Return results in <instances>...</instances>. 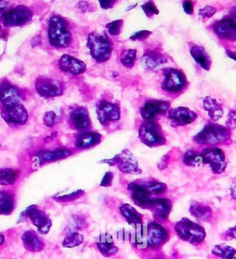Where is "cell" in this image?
Segmentation results:
<instances>
[{
    "label": "cell",
    "mask_w": 236,
    "mask_h": 259,
    "mask_svg": "<svg viewBox=\"0 0 236 259\" xmlns=\"http://www.w3.org/2000/svg\"><path fill=\"white\" fill-rule=\"evenodd\" d=\"M49 42L57 49H66L71 46L73 34L69 22L65 18L56 15L49 21L47 30Z\"/></svg>",
    "instance_id": "1"
},
{
    "label": "cell",
    "mask_w": 236,
    "mask_h": 259,
    "mask_svg": "<svg viewBox=\"0 0 236 259\" xmlns=\"http://www.w3.org/2000/svg\"><path fill=\"white\" fill-rule=\"evenodd\" d=\"M87 47L93 60L98 64H102L111 58L113 42L105 32L93 31L87 37Z\"/></svg>",
    "instance_id": "2"
},
{
    "label": "cell",
    "mask_w": 236,
    "mask_h": 259,
    "mask_svg": "<svg viewBox=\"0 0 236 259\" xmlns=\"http://www.w3.org/2000/svg\"><path fill=\"white\" fill-rule=\"evenodd\" d=\"M231 138V130L221 125L211 123L204 126L201 132L193 137V141L199 145L216 147L218 145L226 144Z\"/></svg>",
    "instance_id": "3"
},
{
    "label": "cell",
    "mask_w": 236,
    "mask_h": 259,
    "mask_svg": "<svg viewBox=\"0 0 236 259\" xmlns=\"http://www.w3.org/2000/svg\"><path fill=\"white\" fill-rule=\"evenodd\" d=\"M161 70L164 78L161 89L165 94L174 98L187 89V78L182 70L174 67L163 68Z\"/></svg>",
    "instance_id": "4"
},
{
    "label": "cell",
    "mask_w": 236,
    "mask_h": 259,
    "mask_svg": "<svg viewBox=\"0 0 236 259\" xmlns=\"http://www.w3.org/2000/svg\"><path fill=\"white\" fill-rule=\"evenodd\" d=\"M174 230L180 239L194 246L202 244L207 237L206 231L203 226L186 217L176 223Z\"/></svg>",
    "instance_id": "5"
},
{
    "label": "cell",
    "mask_w": 236,
    "mask_h": 259,
    "mask_svg": "<svg viewBox=\"0 0 236 259\" xmlns=\"http://www.w3.org/2000/svg\"><path fill=\"white\" fill-rule=\"evenodd\" d=\"M138 135L141 142L149 148L165 146L167 142L161 125L157 121H144L139 128Z\"/></svg>",
    "instance_id": "6"
},
{
    "label": "cell",
    "mask_w": 236,
    "mask_h": 259,
    "mask_svg": "<svg viewBox=\"0 0 236 259\" xmlns=\"http://www.w3.org/2000/svg\"><path fill=\"white\" fill-rule=\"evenodd\" d=\"M97 117L102 126L109 127L121 119V109L117 102L100 99L96 104Z\"/></svg>",
    "instance_id": "7"
},
{
    "label": "cell",
    "mask_w": 236,
    "mask_h": 259,
    "mask_svg": "<svg viewBox=\"0 0 236 259\" xmlns=\"http://www.w3.org/2000/svg\"><path fill=\"white\" fill-rule=\"evenodd\" d=\"M101 163H105L117 168L125 174L139 175L142 170L139 167L138 160L129 150L125 149L115 155L113 159L103 160Z\"/></svg>",
    "instance_id": "8"
},
{
    "label": "cell",
    "mask_w": 236,
    "mask_h": 259,
    "mask_svg": "<svg viewBox=\"0 0 236 259\" xmlns=\"http://www.w3.org/2000/svg\"><path fill=\"white\" fill-rule=\"evenodd\" d=\"M170 108L171 102L169 101L148 99L140 106V113L144 121H156L167 115Z\"/></svg>",
    "instance_id": "9"
},
{
    "label": "cell",
    "mask_w": 236,
    "mask_h": 259,
    "mask_svg": "<svg viewBox=\"0 0 236 259\" xmlns=\"http://www.w3.org/2000/svg\"><path fill=\"white\" fill-rule=\"evenodd\" d=\"M203 163L209 165L215 175L223 173L227 166L225 154L218 147H207L201 152Z\"/></svg>",
    "instance_id": "10"
},
{
    "label": "cell",
    "mask_w": 236,
    "mask_h": 259,
    "mask_svg": "<svg viewBox=\"0 0 236 259\" xmlns=\"http://www.w3.org/2000/svg\"><path fill=\"white\" fill-rule=\"evenodd\" d=\"M35 87L38 94L46 99L62 96L65 91V84L62 81L51 77L37 78Z\"/></svg>",
    "instance_id": "11"
},
{
    "label": "cell",
    "mask_w": 236,
    "mask_h": 259,
    "mask_svg": "<svg viewBox=\"0 0 236 259\" xmlns=\"http://www.w3.org/2000/svg\"><path fill=\"white\" fill-rule=\"evenodd\" d=\"M23 217L28 219L30 222L37 228L39 233L47 234L50 231L52 222L49 215L40 208L37 205H30L22 213Z\"/></svg>",
    "instance_id": "12"
},
{
    "label": "cell",
    "mask_w": 236,
    "mask_h": 259,
    "mask_svg": "<svg viewBox=\"0 0 236 259\" xmlns=\"http://www.w3.org/2000/svg\"><path fill=\"white\" fill-rule=\"evenodd\" d=\"M68 124L70 128L77 133L91 131L92 121L88 109L85 106H77L70 112Z\"/></svg>",
    "instance_id": "13"
},
{
    "label": "cell",
    "mask_w": 236,
    "mask_h": 259,
    "mask_svg": "<svg viewBox=\"0 0 236 259\" xmlns=\"http://www.w3.org/2000/svg\"><path fill=\"white\" fill-rule=\"evenodd\" d=\"M4 24L8 27L24 25L33 18V13L25 6H18L6 11L3 14Z\"/></svg>",
    "instance_id": "14"
},
{
    "label": "cell",
    "mask_w": 236,
    "mask_h": 259,
    "mask_svg": "<svg viewBox=\"0 0 236 259\" xmlns=\"http://www.w3.org/2000/svg\"><path fill=\"white\" fill-rule=\"evenodd\" d=\"M148 247L153 250H159L169 239V232L166 228L156 222L147 225Z\"/></svg>",
    "instance_id": "15"
},
{
    "label": "cell",
    "mask_w": 236,
    "mask_h": 259,
    "mask_svg": "<svg viewBox=\"0 0 236 259\" xmlns=\"http://www.w3.org/2000/svg\"><path fill=\"white\" fill-rule=\"evenodd\" d=\"M167 119L174 127L185 126L191 124L198 118L196 112L186 107L170 108L167 114Z\"/></svg>",
    "instance_id": "16"
},
{
    "label": "cell",
    "mask_w": 236,
    "mask_h": 259,
    "mask_svg": "<svg viewBox=\"0 0 236 259\" xmlns=\"http://www.w3.org/2000/svg\"><path fill=\"white\" fill-rule=\"evenodd\" d=\"M23 95L21 91L11 83L4 81L0 84V102L4 108L21 104Z\"/></svg>",
    "instance_id": "17"
},
{
    "label": "cell",
    "mask_w": 236,
    "mask_h": 259,
    "mask_svg": "<svg viewBox=\"0 0 236 259\" xmlns=\"http://www.w3.org/2000/svg\"><path fill=\"white\" fill-rule=\"evenodd\" d=\"M58 67L64 73L73 76L81 75L87 70V64L83 61L70 55H63L58 62Z\"/></svg>",
    "instance_id": "18"
},
{
    "label": "cell",
    "mask_w": 236,
    "mask_h": 259,
    "mask_svg": "<svg viewBox=\"0 0 236 259\" xmlns=\"http://www.w3.org/2000/svg\"><path fill=\"white\" fill-rule=\"evenodd\" d=\"M212 28L220 39L236 41V22L229 16L214 23Z\"/></svg>",
    "instance_id": "19"
},
{
    "label": "cell",
    "mask_w": 236,
    "mask_h": 259,
    "mask_svg": "<svg viewBox=\"0 0 236 259\" xmlns=\"http://www.w3.org/2000/svg\"><path fill=\"white\" fill-rule=\"evenodd\" d=\"M2 117L7 123L19 125L25 124L28 119L27 110L22 104L4 108Z\"/></svg>",
    "instance_id": "20"
},
{
    "label": "cell",
    "mask_w": 236,
    "mask_h": 259,
    "mask_svg": "<svg viewBox=\"0 0 236 259\" xmlns=\"http://www.w3.org/2000/svg\"><path fill=\"white\" fill-rule=\"evenodd\" d=\"M102 135L98 132L89 131L77 133L74 136V145L77 149L87 150L98 146L102 142Z\"/></svg>",
    "instance_id": "21"
},
{
    "label": "cell",
    "mask_w": 236,
    "mask_h": 259,
    "mask_svg": "<svg viewBox=\"0 0 236 259\" xmlns=\"http://www.w3.org/2000/svg\"><path fill=\"white\" fill-rule=\"evenodd\" d=\"M128 189L132 191L131 199L135 204L142 209H151L154 198L144 191L138 182H131L128 185Z\"/></svg>",
    "instance_id": "22"
},
{
    "label": "cell",
    "mask_w": 236,
    "mask_h": 259,
    "mask_svg": "<svg viewBox=\"0 0 236 259\" xmlns=\"http://www.w3.org/2000/svg\"><path fill=\"white\" fill-rule=\"evenodd\" d=\"M73 155V151L66 148H61L58 149L43 151L38 153L35 157V162L38 165L45 164L66 159Z\"/></svg>",
    "instance_id": "23"
},
{
    "label": "cell",
    "mask_w": 236,
    "mask_h": 259,
    "mask_svg": "<svg viewBox=\"0 0 236 259\" xmlns=\"http://www.w3.org/2000/svg\"><path fill=\"white\" fill-rule=\"evenodd\" d=\"M172 209V202L166 198H154L150 210L153 212L154 219L158 222H166Z\"/></svg>",
    "instance_id": "24"
},
{
    "label": "cell",
    "mask_w": 236,
    "mask_h": 259,
    "mask_svg": "<svg viewBox=\"0 0 236 259\" xmlns=\"http://www.w3.org/2000/svg\"><path fill=\"white\" fill-rule=\"evenodd\" d=\"M142 59L145 67L150 70L161 68V66L167 61L166 55L164 54L163 51L158 49L146 50Z\"/></svg>",
    "instance_id": "25"
},
{
    "label": "cell",
    "mask_w": 236,
    "mask_h": 259,
    "mask_svg": "<svg viewBox=\"0 0 236 259\" xmlns=\"http://www.w3.org/2000/svg\"><path fill=\"white\" fill-rule=\"evenodd\" d=\"M189 51L192 58L205 70L211 69L212 60L210 55L203 46L189 43Z\"/></svg>",
    "instance_id": "26"
},
{
    "label": "cell",
    "mask_w": 236,
    "mask_h": 259,
    "mask_svg": "<svg viewBox=\"0 0 236 259\" xmlns=\"http://www.w3.org/2000/svg\"><path fill=\"white\" fill-rule=\"evenodd\" d=\"M96 244L102 256L110 257L115 255L119 249L114 244L113 237L108 233L100 234L96 239Z\"/></svg>",
    "instance_id": "27"
},
{
    "label": "cell",
    "mask_w": 236,
    "mask_h": 259,
    "mask_svg": "<svg viewBox=\"0 0 236 259\" xmlns=\"http://www.w3.org/2000/svg\"><path fill=\"white\" fill-rule=\"evenodd\" d=\"M22 241L25 249L31 252H41L45 247L43 240L33 230L24 232L22 236Z\"/></svg>",
    "instance_id": "28"
},
{
    "label": "cell",
    "mask_w": 236,
    "mask_h": 259,
    "mask_svg": "<svg viewBox=\"0 0 236 259\" xmlns=\"http://www.w3.org/2000/svg\"><path fill=\"white\" fill-rule=\"evenodd\" d=\"M203 104L204 109L206 110L209 117L213 121H218L223 117V108L221 104L215 99L206 97L204 99Z\"/></svg>",
    "instance_id": "29"
},
{
    "label": "cell",
    "mask_w": 236,
    "mask_h": 259,
    "mask_svg": "<svg viewBox=\"0 0 236 259\" xmlns=\"http://www.w3.org/2000/svg\"><path fill=\"white\" fill-rule=\"evenodd\" d=\"M120 211L122 216L125 219L130 226L136 228V226L142 224L143 222V215L139 212L131 205L125 203L120 207Z\"/></svg>",
    "instance_id": "30"
},
{
    "label": "cell",
    "mask_w": 236,
    "mask_h": 259,
    "mask_svg": "<svg viewBox=\"0 0 236 259\" xmlns=\"http://www.w3.org/2000/svg\"><path fill=\"white\" fill-rule=\"evenodd\" d=\"M189 212L196 220L202 222L210 220L213 214V210L210 206L194 201L190 205Z\"/></svg>",
    "instance_id": "31"
},
{
    "label": "cell",
    "mask_w": 236,
    "mask_h": 259,
    "mask_svg": "<svg viewBox=\"0 0 236 259\" xmlns=\"http://www.w3.org/2000/svg\"><path fill=\"white\" fill-rule=\"evenodd\" d=\"M136 231L131 235V242L138 249H144L148 247L147 226L140 224L135 228Z\"/></svg>",
    "instance_id": "32"
},
{
    "label": "cell",
    "mask_w": 236,
    "mask_h": 259,
    "mask_svg": "<svg viewBox=\"0 0 236 259\" xmlns=\"http://www.w3.org/2000/svg\"><path fill=\"white\" fill-rule=\"evenodd\" d=\"M138 183L144 191L151 195H161L165 194L168 190L166 184L154 180L140 181Z\"/></svg>",
    "instance_id": "33"
},
{
    "label": "cell",
    "mask_w": 236,
    "mask_h": 259,
    "mask_svg": "<svg viewBox=\"0 0 236 259\" xmlns=\"http://www.w3.org/2000/svg\"><path fill=\"white\" fill-rule=\"evenodd\" d=\"M15 207V196L9 191H0V215L12 214Z\"/></svg>",
    "instance_id": "34"
},
{
    "label": "cell",
    "mask_w": 236,
    "mask_h": 259,
    "mask_svg": "<svg viewBox=\"0 0 236 259\" xmlns=\"http://www.w3.org/2000/svg\"><path fill=\"white\" fill-rule=\"evenodd\" d=\"M212 254L220 259H236V249L225 244L216 245L213 247Z\"/></svg>",
    "instance_id": "35"
},
{
    "label": "cell",
    "mask_w": 236,
    "mask_h": 259,
    "mask_svg": "<svg viewBox=\"0 0 236 259\" xmlns=\"http://www.w3.org/2000/svg\"><path fill=\"white\" fill-rule=\"evenodd\" d=\"M18 172L12 168L0 169V185L4 186H12L16 182Z\"/></svg>",
    "instance_id": "36"
},
{
    "label": "cell",
    "mask_w": 236,
    "mask_h": 259,
    "mask_svg": "<svg viewBox=\"0 0 236 259\" xmlns=\"http://www.w3.org/2000/svg\"><path fill=\"white\" fill-rule=\"evenodd\" d=\"M136 49H127V50L122 51L120 55V61L121 64L127 68H132L136 64Z\"/></svg>",
    "instance_id": "37"
},
{
    "label": "cell",
    "mask_w": 236,
    "mask_h": 259,
    "mask_svg": "<svg viewBox=\"0 0 236 259\" xmlns=\"http://www.w3.org/2000/svg\"><path fill=\"white\" fill-rule=\"evenodd\" d=\"M84 242V236L77 232H70L62 242V246L66 248H73L79 246Z\"/></svg>",
    "instance_id": "38"
},
{
    "label": "cell",
    "mask_w": 236,
    "mask_h": 259,
    "mask_svg": "<svg viewBox=\"0 0 236 259\" xmlns=\"http://www.w3.org/2000/svg\"><path fill=\"white\" fill-rule=\"evenodd\" d=\"M183 162L187 166H200L203 163L201 154L195 150H188L184 155Z\"/></svg>",
    "instance_id": "39"
},
{
    "label": "cell",
    "mask_w": 236,
    "mask_h": 259,
    "mask_svg": "<svg viewBox=\"0 0 236 259\" xmlns=\"http://www.w3.org/2000/svg\"><path fill=\"white\" fill-rule=\"evenodd\" d=\"M85 192L82 190H77L75 192H72L71 193L63 194V195L56 196L54 197V199L58 202H62V203H66V202H70L75 201V200L79 199L82 196L84 195Z\"/></svg>",
    "instance_id": "40"
},
{
    "label": "cell",
    "mask_w": 236,
    "mask_h": 259,
    "mask_svg": "<svg viewBox=\"0 0 236 259\" xmlns=\"http://www.w3.org/2000/svg\"><path fill=\"white\" fill-rule=\"evenodd\" d=\"M123 25L124 21L117 20L108 23L106 24V28H107L108 34L112 36H117L121 34Z\"/></svg>",
    "instance_id": "41"
},
{
    "label": "cell",
    "mask_w": 236,
    "mask_h": 259,
    "mask_svg": "<svg viewBox=\"0 0 236 259\" xmlns=\"http://www.w3.org/2000/svg\"><path fill=\"white\" fill-rule=\"evenodd\" d=\"M141 8L148 18H153V15L159 14V10L158 9L157 6L153 1L146 2L144 5L141 6Z\"/></svg>",
    "instance_id": "42"
},
{
    "label": "cell",
    "mask_w": 236,
    "mask_h": 259,
    "mask_svg": "<svg viewBox=\"0 0 236 259\" xmlns=\"http://www.w3.org/2000/svg\"><path fill=\"white\" fill-rule=\"evenodd\" d=\"M86 224L85 219L81 215H75L72 217L71 222H70V227L71 228L70 232H75V230L82 229L85 228Z\"/></svg>",
    "instance_id": "43"
},
{
    "label": "cell",
    "mask_w": 236,
    "mask_h": 259,
    "mask_svg": "<svg viewBox=\"0 0 236 259\" xmlns=\"http://www.w3.org/2000/svg\"><path fill=\"white\" fill-rule=\"evenodd\" d=\"M216 8L211 7V6H206L199 11V15L203 21H206L214 16L216 14Z\"/></svg>",
    "instance_id": "44"
},
{
    "label": "cell",
    "mask_w": 236,
    "mask_h": 259,
    "mask_svg": "<svg viewBox=\"0 0 236 259\" xmlns=\"http://www.w3.org/2000/svg\"><path fill=\"white\" fill-rule=\"evenodd\" d=\"M151 34L152 32L149 31V30H140V31L133 33V35H131L130 39L133 40V41H144V40L147 39Z\"/></svg>",
    "instance_id": "45"
},
{
    "label": "cell",
    "mask_w": 236,
    "mask_h": 259,
    "mask_svg": "<svg viewBox=\"0 0 236 259\" xmlns=\"http://www.w3.org/2000/svg\"><path fill=\"white\" fill-rule=\"evenodd\" d=\"M56 115L54 112L50 111L46 112L44 116V122L47 127H53L55 124Z\"/></svg>",
    "instance_id": "46"
},
{
    "label": "cell",
    "mask_w": 236,
    "mask_h": 259,
    "mask_svg": "<svg viewBox=\"0 0 236 259\" xmlns=\"http://www.w3.org/2000/svg\"><path fill=\"white\" fill-rule=\"evenodd\" d=\"M236 127V109L231 110L227 116L226 127L231 130Z\"/></svg>",
    "instance_id": "47"
},
{
    "label": "cell",
    "mask_w": 236,
    "mask_h": 259,
    "mask_svg": "<svg viewBox=\"0 0 236 259\" xmlns=\"http://www.w3.org/2000/svg\"><path fill=\"white\" fill-rule=\"evenodd\" d=\"M222 239L225 241H231L236 239V224L229 228L224 233L221 234Z\"/></svg>",
    "instance_id": "48"
},
{
    "label": "cell",
    "mask_w": 236,
    "mask_h": 259,
    "mask_svg": "<svg viewBox=\"0 0 236 259\" xmlns=\"http://www.w3.org/2000/svg\"><path fill=\"white\" fill-rule=\"evenodd\" d=\"M113 177L114 174L111 171L106 172L102 182L100 183V186H102V187H110V186H111Z\"/></svg>",
    "instance_id": "49"
},
{
    "label": "cell",
    "mask_w": 236,
    "mask_h": 259,
    "mask_svg": "<svg viewBox=\"0 0 236 259\" xmlns=\"http://www.w3.org/2000/svg\"><path fill=\"white\" fill-rule=\"evenodd\" d=\"M132 233L127 231L125 229H122L117 232V239L121 241H131Z\"/></svg>",
    "instance_id": "50"
},
{
    "label": "cell",
    "mask_w": 236,
    "mask_h": 259,
    "mask_svg": "<svg viewBox=\"0 0 236 259\" xmlns=\"http://www.w3.org/2000/svg\"><path fill=\"white\" fill-rule=\"evenodd\" d=\"M195 3L192 1H184L182 3L184 12L188 15H193L194 13V5Z\"/></svg>",
    "instance_id": "51"
},
{
    "label": "cell",
    "mask_w": 236,
    "mask_h": 259,
    "mask_svg": "<svg viewBox=\"0 0 236 259\" xmlns=\"http://www.w3.org/2000/svg\"><path fill=\"white\" fill-rule=\"evenodd\" d=\"M117 3L116 1H100V5L101 8L103 9H109L113 8Z\"/></svg>",
    "instance_id": "52"
},
{
    "label": "cell",
    "mask_w": 236,
    "mask_h": 259,
    "mask_svg": "<svg viewBox=\"0 0 236 259\" xmlns=\"http://www.w3.org/2000/svg\"><path fill=\"white\" fill-rule=\"evenodd\" d=\"M229 16L236 22V7H233L230 11Z\"/></svg>",
    "instance_id": "53"
},
{
    "label": "cell",
    "mask_w": 236,
    "mask_h": 259,
    "mask_svg": "<svg viewBox=\"0 0 236 259\" xmlns=\"http://www.w3.org/2000/svg\"><path fill=\"white\" fill-rule=\"evenodd\" d=\"M231 196L233 199L236 200V186L231 188Z\"/></svg>",
    "instance_id": "54"
},
{
    "label": "cell",
    "mask_w": 236,
    "mask_h": 259,
    "mask_svg": "<svg viewBox=\"0 0 236 259\" xmlns=\"http://www.w3.org/2000/svg\"><path fill=\"white\" fill-rule=\"evenodd\" d=\"M5 243V237L3 234L0 233V247Z\"/></svg>",
    "instance_id": "55"
},
{
    "label": "cell",
    "mask_w": 236,
    "mask_h": 259,
    "mask_svg": "<svg viewBox=\"0 0 236 259\" xmlns=\"http://www.w3.org/2000/svg\"><path fill=\"white\" fill-rule=\"evenodd\" d=\"M151 259H165V258H161V257H158V258H151Z\"/></svg>",
    "instance_id": "56"
},
{
    "label": "cell",
    "mask_w": 236,
    "mask_h": 259,
    "mask_svg": "<svg viewBox=\"0 0 236 259\" xmlns=\"http://www.w3.org/2000/svg\"><path fill=\"white\" fill-rule=\"evenodd\" d=\"M0 32H1V26H0Z\"/></svg>",
    "instance_id": "57"
},
{
    "label": "cell",
    "mask_w": 236,
    "mask_h": 259,
    "mask_svg": "<svg viewBox=\"0 0 236 259\" xmlns=\"http://www.w3.org/2000/svg\"><path fill=\"white\" fill-rule=\"evenodd\" d=\"M235 60H236V58H235Z\"/></svg>",
    "instance_id": "58"
}]
</instances>
